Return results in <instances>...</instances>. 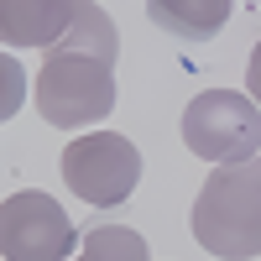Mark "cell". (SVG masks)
<instances>
[{
	"mask_svg": "<svg viewBox=\"0 0 261 261\" xmlns=\"http://www.w3.org/2000/svg\"><path fill=\"white\" fill-rule=\"evenodd\" d=\"M193 241L220 261L261 256V157L214 167L193 199Z\"/></svg>",
	"mask_w": 261,
	"mask_h": 261,
	"instance_id": "1",
	"label": "cell"
},
{
	"mask_svg": "<svg viewBox=\"0 0 261 261\" xmlns=\"http://www.w3.org/2000/svg\"><path fill=\"white\" fill-rule=\"evenodd\" d=\"M115 110V63L53 47L37 73V115L58 130L94 125Z\"/></svg>",
	"mask_w": 261,
	"mask_h": 261,
	"instance_id": "2",
	"label": "cell"
},
{
	"mask_svg": "<svg viewBox=\"0 0 261 261\" xmlns=\"http://www.w3.org/2000/svg\"><path fill=\"white\" fill-rule=\"evenodd\" d=\"M183 146L214 167L261 157V105L235 89H204L183 110Z\"/></svg>",
	"mask_w": 261,
	"mask_h": 261,
	"instance_id": "3",
	"label": "cell"
},
{
	"mask_svg": "<svg viewBox=\"0 0 261 261\" xmlns=\"http://www.w3.org/2000/svg\"><path fill=\"white\" fill-rule=\"evenodd\" d=\"M58 167H63V183L94 209L125 204L136 193V183H141V151L120 130H89V136L68 141Z\"/></svg>",
	"mask_w": 261,
	"mask_h": 261,
	"instance_id": "4",
	"label": "cell"
},
{
	"mask_svg": "<svg viewBox=\"0 0 261 261\" xmlns=\"http://www.w3.org/2000/svg\"><path fill=\"white\" fill-rule=\"evenodd\" d=\"M73 251H84V241L53 193L21 188L6 199L0 209V256L6 261H73Z\"/></svg>",
	"mask_w": 261,
	"mask_h": 261,
	"instance_id": "5",
	"label": "cell"
},
{
	"mask_svg": "<svg viewBox=\"0 0 261 261\" xmlns=\"http://www.w3.org/2000/svg\"><path fill=\"white\" fill-rule=\"evenodd\" d=\"M79 11L84 6H68V0H11L0 6V37L6 47H58L63 37L79 27Z\"/></svg>",
	"mask_w": 261,
	"mask_h": 261,
	"instance_id": "6",
	"label": "cell"
},
{
	"mask_svg": "<svg viewBox=\"0 0 261 261\" xmlns=\"http://www.w3.org/2000/svg\"><path fill=\"white\" fill-rule=\"evenodd\" d=\"M146 16L157 21V27L167 32H178V37H193V42H204L225 27V16H230V0H209V6H183V0H151Z\"/></svg>",
	"mask_w": 261,
	"mask_h": 261,
	"instance_id": "7",
	"label": "cell"
},
{
	"mask_svg": "<svg viewBox=\"0 0 261 261\" xmlns=\"http://www.w3.org/2000/svg\"><path fill=\"white\" fill-rule=\"evenodd\" d=\"M58 47H68V53H89V58H105V63H115L120 53V32H115V21L110 11H99V6H84L79 11V27L58 42Z\"/></svg>",
	"mask_w": 261,
	"mask_h": 261,
	"instance_id": "8",
	"label": "cell"
},
{
	"mask_svg": "<svg viewBox=\"0 0 261 261\" xmlns=\"http://www.w3.org/2000/svg\"><path fill=\"white\" fill-rule=\"evenodd\" d=\"M73 261H146V235L125 230V225H94Z\"/></svg>",
	"mask_w": 261,
	"mask_h": 261,
	"instance_id": "9",
	"label": "cell"
},
{
	"mask_svg": "<svg viewBox=\"0 0 261 261\" xmlns=\"http://www.w3.org/2000/svg\"><path fill=\"white\" fill-rule=\"evenodd\" d=\"M21 105V79H16V58H6V99H0V115H16Z\"/></svg>",
	"mask_w": 261,
	"mask_h": 261,
	"instance_id": "10",
	"label": "cell"
},
{
	"mask_svg": "<svg viewBox=\"0 0 261 261\" xmlns=\"http://www.w3.org/2000/svg\"><path fill=\"white\" fill-rule=\"evenodd\" d=\"M246 89H251V99L261 105V42H256V53H251V68H246Z\"/></svg>",
	"mask_w": 261,
	"mask_h": 261,
	"instance_id": "11",
	"label": "cell"
}]
</instances>
